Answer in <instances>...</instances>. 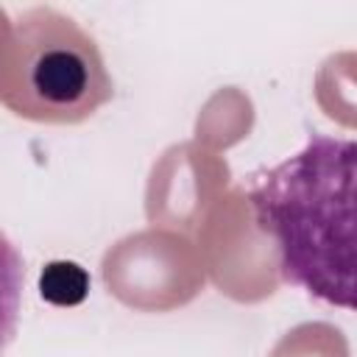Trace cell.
<instances>
[{"label":"cell","mask_w":357,"mask_h":357,"mask_svg":"<svg viewBox=\"0 0 357 357\" xmlns=\"http://www.w3.org/2000/svg\"><path fill=\"white\" fill-rule=\"evenodd\" d=\"M3 59V103L33 123H84L114 95L98 42L47 6L11 22Z\"/></svg>","instance_id":"2"},{"label":"cell","mask_w":357,"mask_h":357,"mask_svg":"<svg viewBox=\"0 0 357 357\" xmlns=\"http://www.w3.org/2000/svg\"><path fill=\"white\" fill-rule=\"evenodd\" d=\"M39 287H42V296L56 301V304H75V301L84 298V293L89 287V279L73 262H53V265L45 268V273L39 279Z\"/></svg>","instance_id":"3"},{"label":"cell","mask_w":357,"mask_h":357,"mask_svg":"<svg viewBox=\"0 0 357 357\" xmlns=\"http://www.w3.org/2000/svg\"><path fill=\"white\" fill-rule=\"evenodd\" d=\"M279 273L312 298L357 312V139L310 134L248 184Z\"/></svg>","instance_id":"1"}]
</instances>
